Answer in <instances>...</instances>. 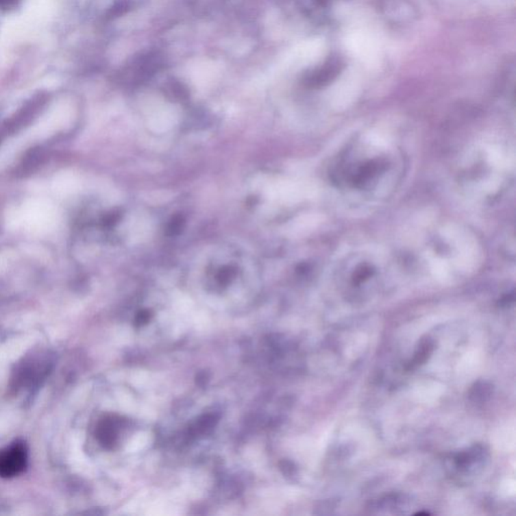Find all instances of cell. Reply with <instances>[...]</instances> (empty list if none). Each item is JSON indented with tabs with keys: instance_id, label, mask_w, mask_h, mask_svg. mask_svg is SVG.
Instances as JSON below:
<instances>
[{
	"instance_id": "obj_1",
	"label": "cell",
	"mask_w": 516,
	"mask_h": 516,
	"mask_svg": "<svg viewBox=\"0 0 516 516\" xmlns=\"http://www.w3.org/2000/svg\"><path fill=\"white\" fill-rule=\"evenodd\" d=\"M27 465V447L23 442H14L0 450V477L12 478L23 473Z\"/></svg>"
},
{
	"instance_id": "obj_2",
	"label": "cell",
	"mask_w": 516,
	"mask_h": 516,
	"mask_svg": "<svg viewBox=\"0 0 516 516\" xmlns=\"http://www.w3.org/2000/svg\"><path fill=\"white\" fill-rule=\"evenodd\" d=\"M483 452L481 447L477 446L468 450V451L457 454L453 458L454 466L458 471L464 472V471L471 468L476 462L480 461L478 459H482V457H483Z\"/></svg>"
},
{
	"instance_id": "obj_3",
	"label": "cell",
	"mask_w": 516,
	"mask_h": 516,
	"mask_svg": "<svg viewBox=\"0 0 516 516\" xmlns=\"http://www.w3.org/2000/svg\"><path fill=\"white\" fill-rule=\"evenodd\" d=\"M434 342L430 338L428 337L425 338V339H421L419 346H417V351H415V356L410 361V363L408 364V367L406 368L408 370H412L425 364L426 362L429 360L430 355L434 352Z\"/></svg>"
},
{
	"instance_id": "obj_4",
	"label": "cell",
	"mask_w": 516,
	"mask_h": 516,
	"mask_svg": "<svg viewBox=\"0 0 516 516\" xmlns=\"http://www.w3.org/2000/svg\"><path fill=\"white\" fill-rule=\"evenodd\" d=\"M97 437L104 446H111L116 439V421L112 419L102 421L98 428Z\"/></svg>"
},
{
	"instance_id": "obj_5",
	"label": "cell",
	"mask_w": 516,
	"mask_h": 516,
	"mask_svg": "<svg viewBox=\"0 0 516 516\" xmlns=\"http://www.w3.org/2000/svg\"><path fill=\"white\" fill-rule=\"evenodd\" d=\"M492 395V386L485 381H478L475 383L474 386L471 389L470 398L472 402L477 404H483L489 400Z\"/></svg>"
},
{
	"instance_id": "obj_6",
	"label": "cell",
	"mask_w": 516,
	"mask_h": 516,
	"mask_svg": "<svg viewBox=\"0 0 516 516\" xmlns=\"http://www.w3.org/2000/svg\"><path fill=\"white\" fill-rule=\"evenodd\" d=\"M45 158V153L42 149H32L29 153H27V158H25L23 162V167H25V171L35 170L38 168L42 160Z\"/></svg>"
},
{
	"instance_id": "obj_7",
	"label": "cell",
	"mask_w": 516,
	"mask_h": 516,
	"mask_svg": "<svg viewBox=\"0 0 516 516\" xmlns=\"http://www.w3.org/2000/svg\"><path fill=\"white\" fill-rule=\"evenodd\" d=\"M149 320V314L147 312H141L136 318L138 324H145Z\"/></svg>"
},
{
	"instance_id": "obj_8",
	"label": "cell",
	"mask_w": 516,
	"mask_h": 516,
	"mask_svg": "<svg viewBox=\"0 0 516 516\" xmlns=\"http://www.w3.org/2000/svg\"><path fill=\"white\" fill-rule=\"evenodd\" d=\"M19 0H0V6L2 8H10V6L14 5Z\"/></svg>"
}]
</instances>
